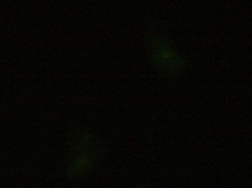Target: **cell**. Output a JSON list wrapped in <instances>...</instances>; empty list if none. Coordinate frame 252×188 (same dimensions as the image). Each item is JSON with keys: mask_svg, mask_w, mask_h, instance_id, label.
Masks as SVG:
<instances>
[{"mask_svg": "<svg viewBox=\"0 0 252 188\" xmlns=\"http://www.w3.org/2000/svg\"><path fill=\"white\" fill-rule=\"evenodd\" d=\"M148 37L150 53L157 69L170 76L180 73L183 69L184 60L164 31L158 25H155L149 29Z\"/></svg>", "mask_w": 252, "mask_h": 188, "instance_id": "cell-2", "label": "cell"}, {"mask_svg": "<svg viewBox=\"0 0 252 188\" xmlns=\"http://www.w3.org/2000/svg\"><path fill=\"white\" fill-rule=\"evenodd\" d=\"M100 140L93 133L80 131L72 140L67 162V174L72 180H81L91 174L100 160Z\"/></svg>", "mask_w": 252, "mask_h": 188, "instance_id": "cell-1", "label": "cell"}]
</instances>
